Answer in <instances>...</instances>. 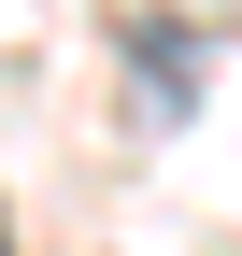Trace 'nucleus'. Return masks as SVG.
Segmentation results:
<instances>
[{"label": "nucleus", "mask_w": 242, "mask_h": 256, "mask_svg": "<svg viewBox=\"0 0 242 256\" xmlns=\"http://www.w3.org/2000/svg\"><path fill=\"white\" fill-rule=\"evenodd\" d=\"M0 256H14V214H0Z\"/></svg>", "instance_id": "f257e3e1"}]
</instances>
